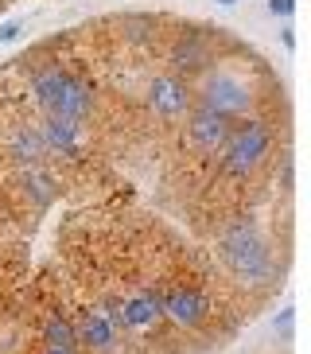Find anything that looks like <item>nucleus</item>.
I'll use <instances>...</instances> for the list:
<instances>
[{"label":"nucleus","instance_id":"obj_1","mask_svg":"<svg viewBox=\"0 0 311 354\" xmlns=\"http://www.w3.org/2000/svg\"><path fill=\"white\" fill-rule=\"evenodd\" d=\"M214 250H218V257H222V265L229 269V277L241 281L245 288H265V284L276 281L280 269H276V257H272V245L257 230L253 218L229 222V226L218 234Z\"/></svg>","mask_w":311,"mask_h":354},{"label":"nucleus","instance_id":"obj_2","mask_svg":"<svg viewBox=\"0 0 311 354\" xmlns=\"http://www.w3.org/2000/svg\"><path fill=\"white\" fill-rule=\"evenodd\" d=\"M28 86H31V94H35V102H39V109L47 117H66V121L86 125L93 117V109H97V90H93L86 78L70 74L59 63L39 66V71L31 74Z\"/></svg>","mask_w":311,"mask_h":354},{"label":"nucleus","instance_id":"obj_3","mask_svg":"<svg viewBox=\"0 0 311 354\" xmlns=\"http://www.w3.org/2000/svg\"><path fill=\"white\" fill-rule=\"evenodd\" d=\"M272 152V133L261 117H245V121H234V133H229L226 148L218 152V167L226 179H253L261 171V164L269 160Z\"/></svg>","mask_w":311,"mask_h":354},{"label":"nucleus","instance_id":"obj_4","mask_svg":"<svg viewBox=\"0 0 311 354\" xmlns=\"http://www.w3.org/2000/svg\"><path fill=\"white\" fill-rule=\"evenodd\" d=\"M253 102H257L253 82H249L245 74H238L234 66H207V71L198 74L195 105H207L214 113L238 121V117H245L253 109Z\"/></svg>","mask_w":311,"mask_h":354},{"label":"nucleus","instance_id":"obj_5","mask_svg":"<svg viewBox=\"0 0 311 354\" xmlns=\"http://www.w3.org/2000/svg\"><path fill=\"white\" fill-rule=\"evenodd\" d=\"M183 117H187V145L195 148V152L218 156V152L226 148L229 133H234V121H229V117L214 113L207 105H191Z\"/></svg>","mask_w":311,"mask_h":354},{"label":"nucleus","instance_id":"obj_6","mask_svg":"<svg viewBox=\"0 0 311 354\" xmlns=\"http://www.w3.org/2000/svg\"><path fill=\"white\" fill-rule=\"evenodd\" d=\"M74 335H78V346L90 354H105V351H113L117 339H121V327H117V315L113 308L105 300L90 304L82 312V319L74 323Z\"/></svg>","mask_w":311,"mask_h":354},{"label":"nucleus","instance_id":"obj_7","mask_svg":"<svg viewBox=\"0 0 311 354\" xmlns=\"http://www.w3.org/2000/svg\"><path fill=\"white\" fill-rule=\"evenodd\" d=\"M144 102L160 121H179L195 105V94H191L187 78H179V74H156L144 90Z\"/></svg>","mask_w":311,"mask_h":354},{"label":"nucleus","instance_id":"obj_8","mask_svg":"<svg viewBox=\"0 0 311 354\" xmlns=\"http://www.w3.org/2000/svg\"><path fill=\"white\" fill-rule=\"evenodd\" d=\"M156 319H164V292L136 288L117 296V327L121 331H148Z\"/></svg>","mask_w":311,"mask_h":354},{"label":"nucleus","instance_id":"obj_9","mask_svg":"<svg viewBox=\"0 0 311 354\" xmlns=\"http://www.w3.org/2000/svg\"><path fill=\"white\" fill-rule=\"evenodd\" d=\"M164 315L176 323V327H191V331H195V327H202L207 315H210V296L191 288V284L167 288L164 292Z\"/></svg>","mask_w":311,"mask_h":354},{"label":"nucleus","instance_id":"obj_10","mask_svg":"<svg viewBox=\"0 0 311 354\" xmlns=\"http://www.w3.org/2000/svg\"><path fill=\"white\" fill-rule=\"evenodd\" d=\"M39 136H43L47 156L82 160V125H78V121H66V117H43Z\"/></svg>","mask_w":311,"mask_h":354},{"label":"nucleus","instance_id":"obj_11","mask_svg":"<svg viewBox=\"0 0 311 354\" xmlns=\"http://www.w3.org/2000/svg\"><path fill=\"white\" fill-rule=\"evenodd\" d=\"M171 66L179 74V78H187V74H198V71H207L210 66V43L202 32H195V28H187V32H179V39L171 43Z\"/></svg>","mask_w":311,"mask_h":354},{"label":"nucleus","instance_id":"obj_12","mask_svg":"<svg viewBox=\"0 0 311 354\" xmlns=\"http://www.w3.org/2000/svg\"><path fill=\"white\" fill-rule=\"evenodd\" d=\"M4 152L16 167H28V164H43L47 148H43V136H39V125L31 121H20L4 133Z\"/></svg>","mask_w":311,"mask_h":354},{"label":"nucleus","instance_id":"obj_13","mask_svg":"<svg viewBox=\"0 0 311 354\" xmlns=\"http://www.w3.org/2000/svg\"><path fill=\"white\" fill-rule=\"evenodd\" d=\"M16 187H20V195L28 198L31 207H51L55 195H59V179L43 164H28L16 171Z\"/></svg>","mask_w":311,"mask_h":354},{"label":"nucleus","instance_id":"obj_14","mask_svg":"<svg viewBox=\"0 0 311 354\" xmlns=\"http://www.w3.org/2000/svg\"><path fill=\"white\" fill-rule=\"evenodd\" d=\"M43 343L47 346H78L74 319H66L62 312H51L47 319H43Z\"/></svg>","mask_w":311,"mask_h":354},{"label":"nucleus","instance_id":"obj_15","mask_svg":"<svg viewBox=\"0 0 311 354\" xmlns=\"http://www.w3.org/2000/svg\"><path fill=\"white\" fill-rule=\"evenodd\" d=\"M43 354H82L78 346H47L43 343Z\"/></svg>","mask_w":311,"mask_h":354},{"label":"nucleus","instance_id":"obj_16","mask_svg":"<svg viewBox=\"0 0 311 354\" xmlns=\"http://www.w3.org/2000/svg\"><path fill=\"white\" fill-rule=\"evenodd\" d=\"M269 8L276 12V16H280V12H284V16H288V12H292V0H269Z\"/></svg>","mask_w":311,"mask_h":354},{"label":"nucleus","instance_id":"obj_17","mask_svg":"<svg viewBox=\"0 0 311 354\" xmlns=\"http://www.w3.org/2000/svg\"><path fill=\"white\" fill-rule=\"evenodd\" d=\"M16 32H20V28H16V24H8V28H0V39H12Z\"/></svg>","mask_w":311,"mask_h":354},{"label":"nucleus","instance_id":"obj_18","mask_svg":"<svg viewBox=\"0 0 311 354\" xmlns=\"http://www.w3.org/2000/svg\"><path fill=\"white\" fill-rule=\"evenodd\" d=\"M222 4H234V0H222Z\"/></svg>","mask_w":311,"mask_h":354}]
</instances>
